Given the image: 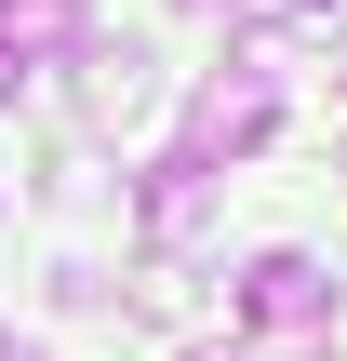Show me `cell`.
<instances>
[{
  "label": "cell",
  "instance_id": "cell-5",
  "mask_svg": "<svg viewBox=\"0 0 347 361\" xmlns=\"http://www.w3.org/2000/svg\"><path fill=\"white\" fill-rule=\"evenodd\" d=\"M67 67H80V107H94V121H134V107H147V54H134V40H80Z\"/></svg>",
  "mask_w": 347,
  "mask_h": 361
},
{
  "label": "cell",
  "instance_id": "cell-4",
  "mask_svg": "<svg viewBox=\"0 0 347 361\" xmlns=\"http://www.w3.org/2000/svg\"><path fill=\"white\" fill-rule=\"evenodd\" d=\"M94 13L80 0H0V67H40V54H80Z\"/></svg>",
  "mask_w": 347,
  "mask_h": 361
},
{
  "label": "cell",
  "instance_id": "cell-3",
  "mask_svg": "<svg viewBox=\"0 0 347 361\" xmlns=\"http://www.w3.org/2000/svg\"><path fill=\"white\" fill-rule=\"evenodd\" d=\"M134 228H147V268H174V241H201V228H214V174H201V161H147Z\"/></svg>",
  "mask_w": 347,
  "mask_h": 361
},
{
  "label": "cell",
  "instance_id": "cell-2",
  "mask_svg": "<svg viewBox=\"0 0 347 361\" xmlns=\"http://www.w3.org/2000/svg\"><path fill=\"white\" fill-rule=\"evenodd\" d=\"M227 308H241L254 335H321V322H334V281H321V268L281 241V255H254V268L227 281Z\"/></svg>",
  "mask_w": 347,
  "mask_h": 361
},
{
  "label": "cell",
  "instance_id": "cell-6",
  "mask_svg": "<svg viewBox=\"0 0 347 361\" xmlns=\"http://www.w3.org/2000/svg\"><path fill=\"white\" fill-rule=\"evenodd\" d=\"M13 94H27V67H0V107H13Z\"/></svg>",
  "mask_w": 347,
  "mask_h": 361
},
{
  "label": "cell",
  "instance_id": "cell-9",
  "mask_svg": "<svg viewBox=\"0 0 347 361\" xmlns=\"http://www.w3.org/2000/svg\"><path fill=\"white\" fill-rule=\"evenodd\" d=\"M187 13H227V0H187Z\"/></svg>",
  "mask_w": 347,
  "mask_h": 361
},
{
  "label": "cell",
  "instance_id": "cell-8",
  "mask_svg": "<svg viewBox=\"0 0 347 361\" xmlns=\"http://www.w3.org/2000/svg\"><path fill=\"white\" fill-rule=\"evenodd\" d=\"M294 13H347V0H294Z\"/></svg>",
  "mask_w": 347,
  "mask_h": 361
},
{
  "label": "cell",
  "instance_id": "cell-7",
  "mask_svg": "<svg viewBox=\"0 0 347 361\" xmlns=\"http://www.w3.org/2000/svg\"><path fill=\"white\" fill-rule=\"evenodd\" d=\"M187 361H254V348H187Z\"/></svg>",
  "mask_w": 347,
  "mask_h": 361
},
{
  "label": "cell",
  "instance_id": "cell-10",
  "mask_svg": "<svg viewBox=\"0 0 347 361\" xmlns=\"http://www.w3.org/2000/svg\"><path fill=\"white\" fill-rule=\"evenodd\" d=\"M334 174H347V147H334Z\"/></svg>",
  "mask_w": 347,
  "mask_h": 361
},
{
  "label": "cell",
  "instance_id": "cell-1",
  "mask_svg": "<svg viewBox=\"0 0 347 361\" xmlns=\"http://www.w3.org/2000/svg\"><path fill=\"white\" fill-rule=\"evenodd\" d=\"M267 121H281V80H254V67H214L201 94H187V147L174 161H241V147H267Z\"/></svg>",
  "mask_w": 347,
  "mask_h": 361
}]
</instances>
